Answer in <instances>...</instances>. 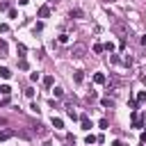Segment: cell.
<instances>
[{
  "instance_id": "cell-16",
  "label": "cell",
  "mask_w": 146,
  "mask_h": 146,
  "mask_svg": "<svg viewBox=\"0 0 146 146\" xmlns=\"http://www.w3.org/2000/svg\"><path fill=\"white\" fill-rule=\"evenodd\" d=\"M0 57H7V43L0 41Z\"/></svg>"
},
{
  "instance_id": "cell-32",
  "label": "cell",
  "mask_w": 146,
  "mask_h": 146,
  "mask_svg": "<svg viewBox=\"0 0 146 146\" xmlns=\"http://www.w3.org/2000/svg\"><path fill=\"white\" fill-rule=\"evenodd\" d=\"M27 2H30V0H18V5H27Z\"/></svg>"
},
{
  "instance_id": "cell-6",
  "label": "cell",
  "mask_w": 146,
  "mask_h": 146,
  "mask_svg": "<svg viewBox=\"0 0 146 146\" xmlns=\"http://www.w3.org/2000/svg\"><path fill=\"white\" fill-rule=\"evenodd\" d=\"M116 87H119V78H112V80L107 82V91H114Z\"/></svg>"
},
{
  "instance_id": "cell-22",
  "label": "cell",
  "mask_w": 146,
  "mask_h": 146,
  "mask_svg": "<svg viewBox=\"0 0 146 146\" xmlns=\"http://www.w3.org/2000/svg\"><path fill=\"white\" fill-rule=\"evenodd\" d=\"M57 41H59V43H68V34H59Z\"/></svg>"
},
{
  "instance_id": "cell-12",
  "label": "cell",
  "mask_w": 146,
  "mask_h": 146,
  "mask_svg": "<svg viewBox=\"0 0 146 146\" xmlns=\"http://www.w3.org/2000/svg\"><path fill=\"white\" fill-rule=\"evenodd\" d=\"M84 141H87V146H91V144H96V141H98V137H96V135H87V139H84Z\"/></svg>"
},
{
  "instance_id": "cell-18",
  "label": "cell",
  "mask_w": 146,
  "mask_h": 146,
  "mask_svg": "<svg viewBox=\"0 0 146 146\" xmlns=\"http://www.w3.org/2000/svg\"><path fill=\"white\" fill-rule=\"evenodd\" d=\"M18 68H21V71H27V68H30V64H27L25 59H21V62H18Z\"/></svg>"
},
{
  "instance_id": "cell-15",
  "label": "cell",
  "mask_w": 146,
  "mask_h": 146,
  "mask_svg": "<svg viewBox=\"0 0 146 146\" xmlns=\"http://www.w3.org/2000/svg\"><path fill=\"white\" fill-rule=\"evenodd\" d=\"M52 94H55V98H62V96H64V89H62V87H55Z\"/></svg>"
},
{
  "instance_id": "cell-24",
  "label": "cell",
  "mask_w": 146,
  "mask_h": 146,
  "mask_svg": "<svg viewBox=\"0 0 146 146\" xmlns=\"http://www.w3.org/2000/svg\"><path fill=\"white\" fill-rule=\"evenodd\" d=\"M98 125H100V128H107V125H110V121H107V119H100V121H98Z\"/></svg>"
},
{
  "instance_id": "cell-21",
  "label": "cell",
  "mask_w": 146,
  "mask_h": 146,
  "mask_svg": "<svg viewBox=\"0 0 146 146\" xmlns=\"http://www.w3.org/2000/svg\"><path fill=\"white\" fill-rule=\"evenodd\" d=\"M0 11H9V2L7 0H0Z\"/></svg>"
},
{
  "instance_id": "cell-23",
  "label": "cell",
  "mask_w": 146,
  "mask_h": 146,
  "mask_svg": "<svg viewBox=\"0 0 146 146\" xmlns=\"http://www.w3.org/2000/svg\"><path fill=\"white\" fill-rule=\"evenodd\" d=\"M103 46H105V50H107V52H112V50H114V43H110V41H107V43H103Z\"/></svg>"
},
{
  "instance_id": "cell-30",
  "label": "cell",
  "mask_w": 146,
  "mask_h": 146,
  "mask_svg": "<svg viewBox=\"0 0 146 146\" xmlns=\"http://www.w3.org/2000/svg\"><path fill=\"white\" fill-rule=\"evenodd\" d=\"M139 141H141V144H146V132H141V135H139Z\"/></svg>"
},
{
  "instance_id": "cell-4",
  "label": "cell",
  "mask_w": 146,
  "mask_h": 146,
  "mask_svg": "<svg viewBox=\"0 0 146 146\" xmlns=\"http://www.w3.org/2000/svg\"><path fill=\"white\" fill-rule=\"evenodd\" d=\"M50 123H52V128H55V130H62V128H64V121H62L59 116H52V119H50Z\"/></svg>"
},
{
  "instance_id": "cell-9",
  "label": "cell",
  "mask_w": 146,
  "mask_h": 146,
  "mask_svg": "<svg viewBox=\"0 0 146 146\" xmlns=\"http://www.w3.org/2000/svg\"><path fill=\"white\" fill-rule=\"evenodd\" d=\"M0 78H5V80H7V78H11V71H9L7 66H0Z\"/></svg>"
},
{
  "instance_id": "cell-17",
  "label": "cell",
  "mask_w": 146,
  "mask_h": 146,
  "mask_svg": "<svg viewBox=\"0 0 146 146\" xmlns=\"http://www.w3.org/2000/svg\"><path fill=\"white\" fill-rule=\"evenodd\" d=\"M16 50H18V52H21V57H25V52H27V48H25V46H23V43H18V46H16Z\"/></svg>"
},
{
  "instance_id": "cell-28",
  "label": "cell",
  "mask_w": 146,
  "mask_h": 146,
  "mask_svg": "<svg viewBox=\"0 0 146 146\" xmlns=\"http://www.w3.org/2000/svg\"><path fill=\"white\" fill-rule=\"evenodd\" d=\"M39 78H41V75H39V73H30V80H32V82H36V80H39Z\"/></svg>"
},
{
  "instance_id": "cell-3",
  "label": "cell",
  "mask_w": 146,
  "mask_h": 146,
  "mask_svg": "<svg viewBox=\"0 0 146 146\" xmlns=\"http://www.w3.org/2000/svg\"><path fill=\"white\" fill-rule=\"evenodd\" d=\"M36 16H39V18H48V16H50V7H48V5H43V7H39V11H36Z\"/></svg>"
},
{
  "instance_id": "cell-31",
  "label": "cell",
  "mask_w": 146,
  "mask_h": 146,
  "mask_svg": "<svg viewBox=\"0 0 146 146\" xmlns=\"http://www.w3.org/2000/svg\"><path fill=\"white\" fill-rule=\"evenodd\" d=\"M141 73H144V75H141V80H146V66L141 68Z\"/></svg>"
},
{
  "instance_id": "cell-29",
  "label": "cell",
  "mask_w": 146,
  "mask_h": 146,
  "mask_svg": "<svg viewBox=\"0 0 146 146\" xmlns=\"http://www.w3.org/2000/svg\"><path fill=\"white\" fill-rule=\"evenodd\" d=\"M30 110H32L34 114H39V105H36V103H32V105H30Z\"/></svg>"
},
{
  "instance_id": "cell-20",
  "label": "cell",
  "mask_w": 146,
  "mask_h": 146,
  "mask_svg": "<svg viewBox=\"0 0 146 146\" xmlns=\"http://www.w3.org/2000/svg\"><path fill=\"white\" fill-rule=\"evenodd\" d=\"M137 103H146V91H139L137 94Z\"/></svg>"
},
{
  "instance_id": "cell-11",
  "label": "cell",
  "mask_w": 146,
  "mask_h": 146,
  "mask_svg": "<svg viewBox=\"0 0 146 146\" xmlns=\"http://www.w3.org/2000/svg\"><path fill=\"white\" fill-rule=\"evenodd\" d=\"M100 105H103V107H114V100H112V98H103Z\"/></svg>"
},
{
  "instance_id": "cell-26",
  "label": "cell",
  "mask_w": 146,
  "mask_h": 146,
  "mask_svg": "<svg viewBox=\"0 0 146 146\" xmlns=\"http://www.w3.org/2000/svg\"><path fill=\"white\" fill-rule=\"evenodd\" d=\"M7 14H9V18H18V14H16V9H9Z\"/></svg>"
},
{
  "instance_id": "cell-1",
  "label": "cell",
  "mask_w": 146,
  "mask_h": 146,
  "mask_svg": "<svg viewBox=\"0 0 146 146\" xmlns=\"http://www.w3.org/2000/svg\"><path fill=\"white\" fill-rule=\"evenodd\" d=\"M84 52H87V46L84 43H73V48H71V55L73 57H84Z\"/></svg>"
},
{
  "instance_id": "cell-27",
  "label": "cell",
  "mask_w": 146,
  "mask_h": 146,
  "mask_svg": "<svg viewBox=\"0 0 146 146\" xmlns=\"http://www.w3.org/2000/svg\"><path fill=\"white\" fill-rule=\"evenodd\" d=\"M110 62H112V64H119V62H121V59H119V57H116V55H110Z\"/></svg>"
},
{
  "instance_id": "cell-7",
  "label": "cell",
  "mask_w": 146,
  "mask_h": 146,
  "mask_svg": "<svg viewBox=\"0 0 146 146\" xmlns=\"http://www.w3.org/2000/svg\"><path fill=\"white\" fill-rule=\"evenodd\" d=\"M73 80L75 82H82L84 80V71H73Z\"/></svg>"
},
{
  "instance_id": "cell-25",
  "label": "cell",
  "mask_w": 146,
  "mask_h": 146,
  "mask_svg": "<svg viewBox=\"0 0 146 146\" xmlns=\"http://www.w3.org/2000/svg\"><path fill=\"white\" fill-rule=\"evenodd\" d=\"M0 32H2V34L9 32V25H7V23H0Z\"/></svg>"
},
{
  "instance_id": "cell-2",
  "label": "cell",
  "mask_w": 146,
  "mask_h": 146,
  "mask_svg": "<svg viewBox=\"0 0 146 146\" xmlns=\"http://www.w3.org/2000/svg\"><path fill=\"white\" fill-rule=\"evenodd\" d=\"M80 125H82V130L89 132V130H91V119H89L87 114H82V116H80Z\"/></svg>"
},
{
  "instance_id": "cell-5",
  "label": "cell",
  "mask_w": 146,
  "mask_h": 146,
  "mask_svg": "<svg viewBox=\"0 0 146 146\" xmlns=\"http://www.w3.org/2000/svg\"><path fill=\"white\" fill-rule=\"evenodd\" d=\"M14 137V130H0V141H7Z\"/></svg>"
},
{
  "instance_id": "cell-19",
  "label": "cell",
  "mask_w": 146,
  "mask_h": 146,
  "mask_svg": "<svg viewBox=\"0 0 146 146\" xmlns=\"http://www.w3.org/2000/svg\"><path fill=\"white\" fill-rule=\"evenodd\" d=\"M0 94H2V96H9V94H11V89H9L7 84H2V87H0Z\"/></svg>"
},
{
  "instance_id": "cell-8",
  "label": "cell",
  "mask_w": 146,
  "mask_h": 146,
  "mask_svg": "<svg viewBox=\"0 0 146 146\" xmlns=\"http://www.w3.org/2000/svg\"><path fill=\"white\" fill-rule=\"evenodd\" d=\"M94 82H96V84H105L107 80H105V75H103V73H96V75H94Z\"/></svg>"
},
{
  "instance_id": "cell-10",
  "label": "cell",
  "mask_w": 146,
  "mask_h": 146,
  "mask_svg": "<svg viewBox=\"0 0 146 146\" xmlns=\"http://www.w3.org/2000/svg\"><path fill=\"white\" fill-rule=\"evenodd\" d=\"M52 82H55V80H52V75H46V78H43V87H46V89H50V87H52Z\"/></svg>"
},
{
  "instance_id": "cell-14",
  "label": "cell",
  "mask_w": 146,
  "mask_h": 146,
  "mask_svg": "<svg viewBox=\"0 0 146 146\" xmlns=\"http://www.w3.org/2000/svg\"><path fill=\"white\" fill-rule=\"evenodd\" d=\"M103 50H105V46H103V43H94V52H96V55H100Z\"/></svg>"
},
{
  "instance_id": "cell-13",
  "label": "cell",
  "mask_w": 146,
  "mask_h": 146,
  "mask_svg": "<svg viewBox=\"0 0 146 146\" xmlns=\"http://www.w3.org/2000/svg\"><path fill=\"white\" fill-rule=\"evenodd\" d=\"M68 16H71V18H80V16H82V9H71Z\"/></svg>"
}]
</instances>
